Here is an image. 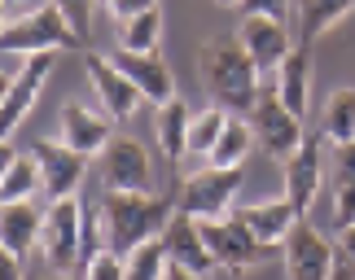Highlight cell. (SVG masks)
Wrapping results in <instances>:
<instances>
[{"label":"cell","instance_id":"6da1fadb","mask_svg":"<svg viewBox=\"0 0 355 280\" xmlns=\"http://www.w3.org/2000/svg\"><path fill=\"white\" fill-rule=\"evenodd\" d=\"M171 215H175V202L162 193H101V202H97L105 250H114L123 259L136 245H145V241L167 232Z\"/></svg>","mask_w":355,"mask_h":280},{"label":"cell","instance_id":"7a4b0ae2","mask_svg":"<svg viewBox=\"0 0 355 280\" xmlns=\"http://www.w3.org/2000/svg\"><path fill=\"white\" fill-rule=\"evenodd\" d=\"M198 71H202V88L211 92V105H224L228 114H250L254 101L263 97L259 92V66L250 62V53H245L233 39H207L198 53Z\"/></svg>","mask_w":355,"mask_h":280},{"label":"cell","instance_id":"3957f363","mask_svg":"<svg viewBox=\"0 0 355 280\" xmlns=\"http://www.w3.org/2000/svg\"><path fill=\"white\" fill-rule=\"evenodd\" d=\"M40 254H44L53 276H84L88 263V206L84 197H66L53 202L44 215V232H40Z\"/></svg>","mask_w":355,"mask_h":280},{"label":"cell","instance_id":"277c9868","mask_svg":"<svg viewBox=\"0 0 355 280\" xmlns=\"http://www.w3.org/2000/svg\"><path fill=\"white\" fill-rule=\"evenodd\" d=\"M0 48H5L9 62V57H31V53H79L84 39L75 35L66 13L49 0V5H35L18 18H9L5 31H0Z\"/></svg>","mask_w":355,"mask_h":280},{"label":"cell","instance_id":"5b68a950","mask_svg":"<svg viewBox=\"0 0 355 280\" xmlns=\"http://www.w3.org/2000/svg\"><path fill=\"white\" fill-rule=\"evenodd\" d=\"M241 184H245V171H215V167H202V171H193L189 180H180L175 210H184V215L198 219V223L224 219V215H233Z\"/></svg>","mask_w":355,"mask_h":280},{"label":"cell","instance_id":"8992f818","mask_svg":"<svg viewBox=\"0 0 355 280\" xmlns=\"http://www.w3.org/2000/svg\"><path fill=\"white\" fill-rule=\"evenodd\" d=\"M245 123H250V131H254V144H259L268 158H277L281 167L307 144L303 118H298L294 110H285V105L277 101V92H263V97L254 101V110L245 114Z\"/></svg>","mask_w":355,"mask_h":280},{"label":"cell","instance_id":"52a82bcc","mask_svg":"<svg viewBox=\"0 0 355 280\" xmlns=\"http://www.w3.org/2000/svg\"><path fill=\"white\" fill-rule=\"evenodd\" d=\"M53 62H58V53H31L22 71L5 75V97H0V136L5 140L22 127V118L40 101V92H44L49 75H53Z\"/></svg>","mask_w":355,"mask_h":280},{"label":"cell","instance_id":"ba28073f","mask_svg":"<svg viewBox=\"0 0 355 280\" xmlns=\"http://www.w3.org/2000/svg\"><path fill=\"white\" fill-rule=\"evenodd\" d=\"M281 259H285V276L290 280H334L338 272V245L324 241L320 228H311L307 219H298V228L285 236L281 245Z\"/></svg>","mask_w":355,"mask_h":280},{"label":"cell","instance_id":"9c48e42d","mask_svg":"<svg viewBox=\"0 0 355 280\" xmlns=\"http://www.w3.org/2000/svg\"><path fill=\"white\" fill-rule=\"evenodd\" d=\"M202 236H207V245H211L215 268H220V272H245V268H254V263H263L272 254L268 245L254 241V232L241 223L237 210L224 215V219H207V223H202Z\"/></svg>","mask_w":355,"mask_h":280},{"label":"cell","instance_id":"30bf717a","mask_svg":"<svg viewBox=\"0 0 355 280\" xmlns=\"http://www.w3.org/2000/svg\"><path fill=\"white\" fill-rule=\"evenodd\" d=\"M105 193H154V162L136 136H114L101 153Z\"/></svg>","mask_w":355,"mask_h":280},{"label":"cell","instance_id":"8fae6325","mask_svg":"<svg viewBox=\"0 0 355 280\" xmlns=\"http://www.w3.org/2000/svg\"><path fill=\"white\" fill-rule=\"evenodd\" d=\"M31 158L40 162V180H44V197L49 202H66V197L84 193V176H88V158L66 149L62 140H35Z\"/></svg>","mask_w":355,"mask_h":280},{"label":"cell","instance_id":"7c38bea8","mask_svg":"<svg viewBox=\"0 0 355 280\" xmlns=\"http://www.w3.org/2000/svg\"><path fill=\"white\" fill-rule=\"evenodd\" d=\"M84 71H88V84L97 92L101 110L114 118V123H128V118L141 110V92L132 88V79L114 66V57H101V53H84Z\"/></svg>","mask_w":355,"mask_h":280},{"label":"cell","instance_id":"4fadbf2b","mask_svg":"<svg viewBox=\"0 0 355 280\" xmlns=\"http://www.w3.org/2000/svg\"><path fill=\"white\" fill-rule=\"evenodd\" d=\"M58 140L66 149L84 153V158H101L105 144L114 140V118L88 110V105H79V101H66L62 114H58Z\"/></svg>","mask_w":355,"mask_h":280},{"label":"cell","instance_id":"5bb4252c","mask_svg":"<svg viewBox=\"0 0 355 280\" xmlns=\"http://www.w3.org/2000/svg\"><path fill=\"white\" fill-rule=\"evenodd\" d=\"M162 245H167L171 268H180V272H193V276H207V280L220 272V268H215L211 245H207V236H202V223L189 219L184 210H175V215H171L167 232H162Z\"/></svg>","mask_w":355,"mask_h":280},{"label":"cell","instance_id":"9a60e30c","mask_svg":"<svg viewBox=\"0 0 355 280\" xmlns=\"http://www.w3.org/2000/svg\"><path fill=\"white\" fill-rule=\"evenodd\" d=\"M324 140V136H320ZM320 140L316 136H307V144L298 149L290 162H285V202H290L298 215L307 219V210L316 206V197H320V184H324V149H320Z\"/></svg>","mask_w":355,"mask_h":280},{"label":"cell","instance_id":"2e32d148","mask_svg":"<svg viewBox=\"0 0 355 280\" xmlns=\"http://www.w3.org/2000/svg\"><path fill=\"white\" fill-rule=\"evenodd\" d=\"M237 44L250 53V62L259 66V75H263V71L277 75L281 62L294 53L290 31H285V22H277V18H241V26H237Z\"/></svg>","mask_w":355,"mask_h":280},{"label":"cell","instance_id":"e0dca14e","mask_svg":"<svg viewBox=\"0 0 355 280\" xmlns=\"http://www.w3.org/2000/svg\"><path fill=\"white\" fill-rule=\"evenodd\" d=\"M114 66L132 79V88L141 92V101H149V105L175 101V75H171V66L162 62V53H123L119 48Z\"/></svg>","mask_w":355,"mask_h":280},{"label":"cell","instance_id":"ac0fdd59","mask_svg":"<svg viewBox=\"0 0 355 280\" xmlns=\"http://www.w3.org/2000/svg\"><path fill=\"white\" fill-rule=\"evenodd\" d=\"M277 101L285 105V110H294L298 118H307L311 110V48L307 44H294V53L281 62L277 71Z\"/></svg>","mask_w":355,"mask_h":280},{"label":"cell","instance_id":"d6986e66","mask_svg":"<svg viewBox=\"0 0 355 280\" xmlns=\"http://www.w3.org/2000/svg\"><path fill=\"white\" fill-rule=\"evenodd\" d=\"M40 232H44V215H40L35 202L0 206V245H5V254H18L26 263V254L40 245Z\"/></svg>","mask_w":355,"mask_h":280},{"label":"cell","instance_id":"ffe728a7","mask_svg":"<svg viewBox=\"0 0 355 280\" xmlns=\"http://www.w3.org/2000/svg\"><path fill=\"white\" fill-rule=\"evenodd\" d=\"M241 215V223L254 232V241L259 245H285V236H290L294 228H298V210L285 202V197H277V202H259V206H245V210H237Z\"/></svg>","mask_w":355,"mask_h":280},{"label":"cell","instance_id":"44dd1931","mask_svg":"<svg viewBox=\"0 0 355 280\" xmlns=\"http://www.w3.org/2000/svg\"><path fill=\"white\" fill-rule=\"evenodd\" d=\"M44 189L40 180V162L26 153H13L9 140H5V167H0V206H18V202H31V197Z\"/></svg>","mask_w":355,"mask_h":280},{"label":"cell","instance_id":"7402d4cb","mask_svg":"<svg viewBox=\"0 0 355 280\" xmlns=\"http://www.w3.org/2000/svg\"><path fill=\"white\" fill-rule=\"evenodd\" d=\"M189 123H193V114L184 110V101L175 97L167 105H158V118H154V136H158V149L167 158L171 167H180L189 158Z\"/></svg>","mask_w":355,"mask_h":280},{"label":"cell","instance_id":"603a6c76","mask_svg":"<svg viewBox=\"0 0 355 280\" xmlns=\"http://www.w3.org/2000/svg\"><path fill=\"white\" fill-rule=\"evenodd\" d=\"M320 136L334 144H355V88H334L320 110Z\"/></svg>","mask_w":355,"mask_h":280},{"label":"cell","instance_id":"cb8c5ba5","mask_svg":"<svg viewBox=\"0 0 355 280\" xmlns=\"http://www.w3.org/2000/svg\"><path fill=\"white\" fill-rule=\"evenodd\" d=\"M355 9V0H298V44H316V39L338 26Z\"/></svg>","mask_w":355,"mask_h":280},{"label":"cell","instance_id":"d4e9b609","mask_svg":"<svg viewBox=\"0 0 355 280\" xmlns=\"http://www.w3.org/2000/svg\"><path fill=\"white\" fill-rule=\"evenodd\" d=\"M250 149H254V131H250V123H245V118L237 114L233 123L224 127L220 144L211 149L207 167H215V171H241V167H245V158H250Z\"/></svg>","mask_w":355,"mask_h":280},{"label":"cell","instance_id":"484cf974","mask_svg":"<svg viewBox=\"0 0 355 280\" xmlns=\"http://www.w3.org/2000/svg\"><path fill=\"white\" fill-rule=\"evenodd\" d=\"M237 114H228L224 105H207V110L193 114V123H189V158H211V149L220 144L224 127L233 123Z\"/></svg>","mask_w":355,"mask_h":280},{"label":"cell","instance_id":"4316f807","mask_svg":"<svg viewBox=\"0 0 355 280\" xmlns=\"http://www.w3.org/2000/svg\"><path fill=\"white\" fill-rule=\"evenodd\" d=\"M119 26H123V35H119L123 53H158V44H162V9L136 13V18L119 22Z\"/></svg>","mask_w":355,"mask_h":280},{"label":"cell","instance_id":"83f0119b","mask_svg":"<svg viewBox=\"0 0 355 280\" xmlns=\"http://www.w3.org/2000/svg\"><path fill=\"white\" fill-rule=\"evenodd\" d=\"M167 272H171V259H167L162 236L136 245L132 254H128V280H167Z\"/></svg>","mask_w":355,"mask_h":280},{"label":"cell","instance_id":"f1b7e54d","mask_svg":"<svg viewBox=\"0 0 355 280\" xmlns=\"http://www.w3.org/2000/svg\"><path fill=\"white\" fill-rule=\"evenodd\" d=\"M79 280H128V259L114 254V250H101L84 263V276Z\"/></svg>","mask_w":355,"mask_h":280},{"label":"cell","instance_id":"f546056e","mask_svg":"<svg viewBox=\"0 0 355 280\" xmlns=\"http://www.w3.org/2000/svg\"><path fill=\"white\" fill-rule=\"evenodd\" d=\"M62 13H66V22L75 26V35L88 44V35H92V9H97V0H53Z\"/></svg>","mask_w":355,"mask_h":280},{"label":"cell","instance_id":"4dcf8cb0","mask_svg":"<svg viewBox=\"0 0 355 280\" xmlns=\"http://www.w3.org/2000/svg\"><path fill=\"white\" fill-rule=\"evenodd\" d=\"M334 223H338V228L355 223V180L334 184Z\"/></svg>","mask_w":355,"mask_h":280},{"label":"cell","instance_id":"1f68e13d","mask_svg":"<svg viewBox=\"0 0 355 280\" xmlns=\"http://www.w3.org/2000/svg\"><path fill=\"white\" fill-rule=\"evenodd\" d=\"M105 13H110L114 22H128L136 18V13H149V9H158V0H101Z\"/></svg>","mask_w":355,"mask_h":280},{"label":"cell","instance_id":"d6a6232c","mask_svg":"<svg viewBox=\"0 0 355 280\" xmlns=\"http://www.w3.org/2000/svg\"><path fill=\"white\" fill-rule=\"evenodd\" d=\"M245 18H277L285 22V9H290V0H245Z\"/></svg>","mask_w":355,"mask_h":280},{"label":"cell","instance_id":"836d02e7","mask_svg":"<svg viewBox=\"0 0 355 280\" xmlns=\"http://www.w3.org/2000/svg\"><path fill=\"white\" fill-rule=\"evenodd\" d=\"M355 180V144H338L334 149V184Z\"/></svg>","mask_w":355,"mask_h":280},{"label":"cell","instance_id":"e575fe53","mask_svg":"<svg viewBox=\"0 0 355 280\" xmlns=\"http://www.w3.org/2000/svg\"><path fill=\"white\" fill-rule=\"evenodd\" d=\"M338 254H343L347 263H355V223L338 228Z\"/></svg>","mask_w":355,"mask_h":280},{"label":"cell","instance_id":"d590c367","mask_svg":"<svg viewBox=\"0 0 355 280\" xmlns=\"http://www.w3.org/2000/svg\"><path fill=\"white\" fill-rule=\"evenodd\" d=\"M0 280H26V276H22V259H18V254H0Z\"/></svg>","mask_w":355,"mask_h":280},{"label":"cell","instance_id":"8d00e7d4","mask_svg":"<svg viewBox=\"0 0 355 280\" xmlns=\"http://www.w3.org/2000/svg\"><path fill=\"white\" fill-rule=\"evenodd\" d=\"M334 280H355V263L338 259V272H334Z\"/></svg>","mask_w":355,"mask_h":280},{"label":"cell","instance_id":"74e56055","mask_svg":"<svg viewBox=\"0 0 355 280\" xmlns=\"http://www.w3.org/2000/svg\"><path fill=\"white\" fill-rule=\"evenodd\" d=\"M167 280H207V276H193V272H180V268H171Z\"/></svg>","mask_w":355,"mask_h":280},{"label":"cell","instance_id":"f35d334b","mask_svg":"<svg viewBox=\"0 0 355 280\" xmlns=\"http://www.w3.org/2000/svg\"><path fill=\"white\" fill-rule=\"evenodd\" d=\"M215 5H220V9H241L245 0H215Z\"/></svg>","mask_w":355,"mask_h":280},{"label":"cell","instance_id":"ab89813d","mask_svg":"<svg viewBox=\"0 0 355 280\" xmlns=\"http://www.w3.org/2000/svg\"><path fill=\"white\" fill-rule=\"evenodd\" d=\"M9 5H31V9H35L40 0H5V9H9Z\"/></svg>","mask_w":355,"mask_h":280}]
</instances>
